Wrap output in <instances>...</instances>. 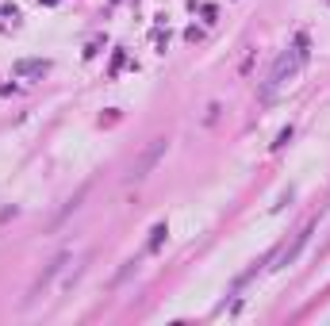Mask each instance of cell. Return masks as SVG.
I'll use <instances>...</instances> for the list:
<instances>
[{
  "label": "cell",
  "mask_w": 330,
  "mask_h": 326,
  "mask_svg": "<svg viewBox=\"0 0 330 326\" xmlns=\"http://www.w3.org/2000/svg\"><path fill=\"white\" fill-rule=\"evenodd\" d=\"M307 58H311V39H307V31H300V35H295V43H292V50H284L277 61H273V73L265 77L257 100L261 104H273V100H277V92L295 77V73H300V66H304Z\"/></svg>",
  "instance_id": "cell-1"
},
{
  "label": "cell",
  "mask_w": 330,
  "mask_h": 326,
  "mask_svg": "<svg viewBox=\"0 0 330 326\" xmlns=\"http://www.w3.org/2000/svg\"><path fill=\"white\" fill-rule=\"evenodd\" d=\"M165 146H169V138H154V142H150V146H146V150H142V154H139V161L130 165V177H135V180H139V177H146V173L154 169L157 161H161Z\"/></svg>",
  "instance_id": "cell-2"
},
{
  "label": "cell",
  "mask_w": 330,
  "mask_h": 326,
  "mask_svg": "<svg viewBox=\"0 0 330 326\" xmlns=\"http://www.w3.org/2000/svg\"><path fill=\"white\" fill-rule=\"evenodd\" d=\"M65 261H70V253H58V257H54V261H50V265H46V269H43V273H39V276H35V284H31V292H27V300H23V303H35V300H39V296H43V292H46V288H50V280H54V276H58V273H61V265H65Z\"/></svg>",
  "instance_id": "cell-3"
},
{
  "label": "cell",
  "mask_w": 330,
  "mask_h": 326,
  "mask_svg": "<svg viewBox=\"0 0 330 326\" xmlns=\"http://www.w3.org/2000/svg\"><path fill=\"white\" fill-rule=\"evenodd\" d=\"M311 234H315V223H307L304 231H300V234H295V238H292V246H284V249H280V253H277V257H273V261H277V265H273V269H288V265H292V261L300 257V249L307 246V238H311Z\"/></svg>",
  "instance_id": "cell-4"
},
{
  "label": "cell",
  "mask_w": 330,
  "mask_h": 326,
  "mask_svg": "<svg viewBox=\"0 0 330 326\" xmlns=\"http://www.w3.org/2000/svg\"><path fill=\"white\" fill-rule=\"evenodd\" d=\"M12 69H16V77H43V73H50V61L46 58H19Z\"/></svg>",
  "instance_id": "cell-5"
},
{
  "label": "cell",
  "mask_w": 330,
  "mask_h": 326,
  "mask_svg": "<svg viewBox=\"0 0 330 326\" xmlns=\"http://www.w3.org/2000/svg\"><path fill=\"white\" fill-rule=\"evenodd\" d=\"M165 234H169V226H165V223H157L154 231H150V242H146V253H157V249H161Z\"/></svg>",
  "instance_id": "cell-6"
},
{
  "label": "cell",
  "mask_w": 330,
  "mask_h": 326,
  "mask_svg": "<svg viewBox=\"0 0 330 326\" xmlns=\"http://www.w3.org/2000/svg\"><path fill=\"white\" fill-rule=\"evenodd\" d=\"M154 46H157V54H165V46H169V31L154 27Z\"/></svg>",
  "instance_id": "cell-7"
},
{
  "label": "cell",
  "mask_w": 330,
  "mask_h": 326,
  "mask_svg": "<svg viewBox=\"0 0 330 326\" xmlns=\"http://www.w3.org/2000/svg\"><path fill=\"white\" fill-rule=\"evenodd\" d=\"M253 58H257V50H246L242 66H238V73H242V77H250V73H253Z\"/></svg>",
  "instance_id": "cell-8"
},
{
  "label": "cell",
  "mask_w": 330,
  "mask_h": 326,
  "mask_svg": "<svg viewBox=\"0 0 330 326\" xmlns=\"http://www.w3.org/2000/svg\"><path fill=\"white\" fill-rule=\"evenodd\" d=\"M135 269H139V261H127V265H123L119 273H115V280H112V284H123V280H127L130 273H135Z\"/></svg>",
  "instance_id": "cell-9"
},
{
  "label": "cell",
  "mask_w": 330,
  "mask_h": 326,
  "mask_svg": "<svg viewBox=\"0 0 330 326\" xmlns=\"http://www.w3.org/2000/svg\"><path fill=\"white\" fill-rule=\"evenodd\" d=\"M288 142H292V127H284V131L277 135V142H273V150H284Z\"/></svg>",
  "instance_id": "cell-10"
},
{
  "label": "cell",
  "mask_w": 330,
  "mask_h": 326,
  "mask_svg": "<svg viewBox=\"0 0 330 326\" xmlns=\"http://www.w3.org/2000/svg\"><path fill=\"white\" fill-rule=\"evenodd\" d=\"M123 61H127V54H123V50H115V58H112V73H119V69H123Z\"/></svg>",
  "instance_id": "cell-11"
},
{
  "label": "cell",
  "mask_w": 330,
  "mask_h": 326,
  "mask_svg": "<svg viewBox=\"0 0 330 326\" xmlns=\"http://www.w3.org/2000/svg\"><path fill=\"white\" fill-rule=\"evenodd\" d=\"M39 4H43V8H54V4H58V0H39Z\"/></svg>",
  "instance_id": "cell-12"
}]
</instances>
